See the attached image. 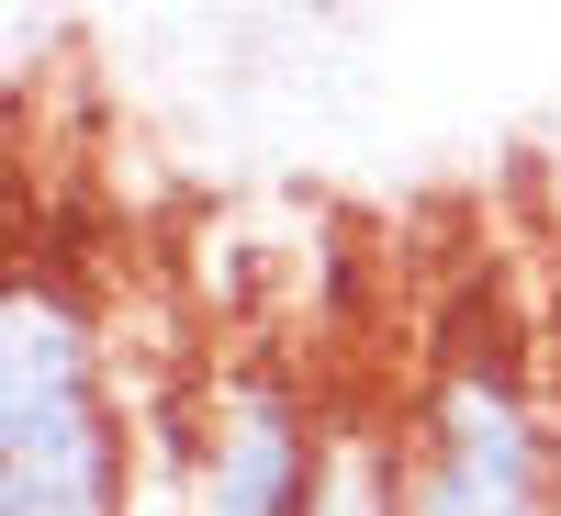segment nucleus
Masks as SVG:
<instances>
[{
  "label": "nucleus",
  "mask_w": 561,
  "mask_h": 516,
  "mask_svg": "<svg viewBox=\"0 0 561 516\" xmlns=\"http://www.w3.org/2000/svg\"><path fill=\"white\" fill-rule=\"evenodd\" d=\"M404 516H561V404L505 348H449L415 393Z\"/></svg>",
  "instance_id": "nucleus-2"
},
{
  "label": "nucleus",
  "mask_w": 561,
  "mask_h": 516,
  "mask_svg": "<svg viewBox=\"0 0 561 516\" xmlns=\"http://www.w3.org/2000/svg\"><path fill=\"white\" fill-rule=\"evenodd\" d=\"M135 415L113 382V325L57 259L0 293V516H135Z\"/></svg>",
  "instance_id": "nucleus-1"
}]
</instances>
